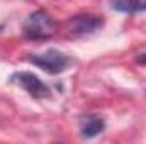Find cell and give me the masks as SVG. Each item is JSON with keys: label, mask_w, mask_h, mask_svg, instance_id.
<instances>
[{"label": "cell", "mask_w": 146, "mask_h": 144, "mask_svg": "<svg viewBox=\"0 0 146 144\" xmlns=\"http://www.w3.org/2000/svg\"><path fill=\"white\" fill-rule=\"evenodd\" d=\"M10 80H12L15 85H19L22 90H26L33 98L44 100V98H49V97H51L49 87H48L44 81H41L34 73H29V71L14 73Z\"/></svg>", "instance_id": "obj_3"}, {"label": "cell", "mask_w": 146, "mask_h": 144, "mask_svg": "<svg viewBox=\"0 0 146 144\" xmlns=\"http://www.w3.org/2000/svg\"><path fill=\"white\" fill-rule=\"evenodd\" d=\"M136 63H138V65H141V66H146V53L136 58Z\"/></svg>", "instance_id": "obj_7"}, {"label": "cell", "mask_w": 146, "mask_h": 144, "mask_svg": "<svg viewBox=\"0 0 146 144\" xmlns=\"http://www.w3.org/2000/svg\"><path fill=\"white\" fill-rule=\"evenodd\" d=\"M29 59L33 65H36L37 68L44 70L49 75H60L72 66V59L65 53H61L54 48H51L41 54H31Z\"/></svg>", "instance_id": "obj_2"}, {"label": "cell", "mask_w": 146, "mask_h": 144, "mask_svg": "<svg viewBox=\"0 0 146 144\" xmlns=\"http://www.w3.org/2000/svg\"><path fill=\"white\" fill-rule=\"evenodd\" d=\"M56 32V22L46 10H36L33 12L22 27V36L29 41H44L53 37Z\"/></svg>", "instance_id": "obj_1"}, {"label": "cell", "mask_w": 146, "mask_h": 144, "mask_svg": "<svg viewBox=\"0 0 146 144\" xmlns=\"http://www.w3.org/2000/svg\"><path fill=\"white\" fill-rule=\"evenodd\" d=\"M109 2L117 12H126V14L139 12L143 3V0H109Z\"/></svg>", "instance_id": "obj_6"}, {"label": "cell", "mask_w": 146, "mask_h": 144, "mask_svg": "<svg viewBox=\"0 0 146 144\" xmlns=\"http://www.w3.org/2000/svg\"><path fill=\"white\" fill-rule=\"evenodd\" d=\"M141 10H143V12H146V0L141 3Z\"/></svg>", "instance_id": "obj_8"}, {"label": "cell", "mask_w": 146, "mask_h": 144, "mask_svg": "<svg viewBox=\"0 0 146 144\" xmlns=\"http://www.w3.org/2000/svg\"><path fill=\"white\" fill-rule=\"evenodd\" d=\"M78 127H80V134L83 139H92L95 136H99L104 127H106V122L100 115H95V114H87V115H82L80 120H78Z\"/></svg>", "instance_id": "obj_5"}, {"label": "cell", "mask_w": 146, "mask_h": 144, "mask_svg": "<svg viewBox=\"0 0 146 144\" xmlns=\"http://www.w3.org/2000/svg\"><path fill=\"white\" fill-rule=\"evenodd\" d=\"M100 26H102V17L92 14H80L66 22V32L70 36H87L95 32Z\"/></svg>", "instance_id": "obj_4"}]
</instances>
